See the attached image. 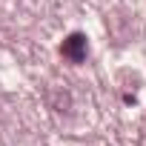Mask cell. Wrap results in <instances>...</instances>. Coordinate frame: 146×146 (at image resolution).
<instances>
[{
  "mask_svg": "<svg viewBox=\"0 0 146 146\" xmlns=\"http://www.w3.org/2000/svg\"><path fill=\"white\" fill-rule=\"evenodd\" d=\"M60 52H63V57H66V60H72V63H80V60H86V52H89L86 35H80V32L69 35V37L63 40Z\"/></svg>",
  "mask_w": 146,
  "mask_h": 146,
  "instance_id": "6da1fadb",
  "label": "cell"
}]
</instances>
